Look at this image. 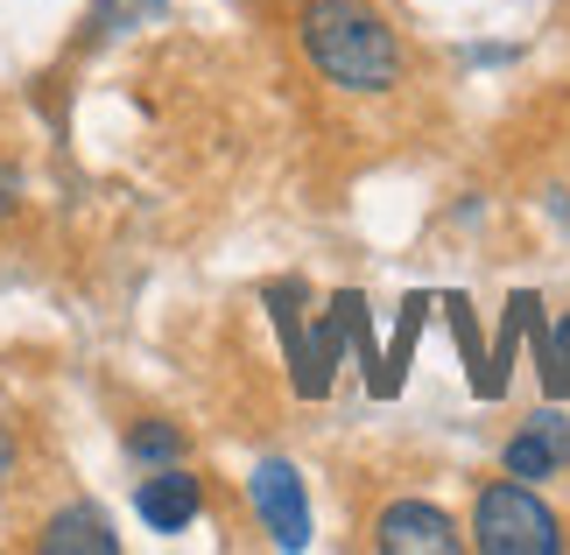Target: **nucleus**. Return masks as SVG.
Here are the masks:
<instances>
[{"label": "nucleus", "mask_w": 570, "mask_h": 555, "mask_svg": "<svg viewBox=\"0 0 570 555\" xmlns=\"http://www.w3.org/2000/svg\"><path fill=\"white\" fill-rule=\"evenodd\" d=\"M444 309H451L458 351H465V366H472V394H479V402H487V366H493V359H487V351H479V324H472V303H465V296H451Z\"/></svg>", "instance_id": "10"}, {"label": "nucleus", "mask_w": 570, "mask_h": 555, "mask_svg": "<svg viewBox=\"0 0 570 555\" xmlns=\"http://www.w3.org/2000/svg\"><path fill=\"white\" fill-rule=\"evenodd\" d=\"M500 464H508V478H529V485L557 478L563 464H570V415H557V408L529 415V429H514V436H508Z\"/></svg>", "instance_id": "6"}, {"label": "nucleus", "mask_w": 570, "mask_h": 555, "mask_svg": "<svg viewBox=\"0 0 570 555\" xmlns=\"http://www.w3.org/2000/svg\"><path fill=\"white\" fill-rule=\"evenodd\" d=\"M254 514L275 535V548H311V499H303L296 464H282V457L254 464Z\"/></svg>", "instance_id": "3"}, {"label": "nucleus", "mask_w": 570, "mask_h": 555, "mask_svg": "<svg viewBox=\"0 0 570 555\" xmlns=\"http://www.w3.org/2000/svg\"><path fill=\"white\" fill-rule=\"evenodd\" d=\"M535 345H542V387L563 402V394H570V317H563L557 338H550V330H535Z\"/></svg>", "instance_id": "12"}, {"label": "nucleus", "mask_w": 570, "mask_h": 555, "mask_svg": "<svg viewBox=\"0 0 570 555\" xmlns=\"http://www.w3.org/2000/svg\"><path fill=\"white\" fill-rule=\"evenodd\" d=\"M296 36H303V57L317 63V78L338 85V92L374 99L402 85V36L387 29L374 0H303Z\"/></svg>", "instance_id": "1"}, {"label": "nucleus", "mask_w": 570, "mask_h": 555, "mask_svg": "<svg viewBox=\"0 0 570 555\" xmlns=\"http://www.w3.org/2000/svg\"><path fill=\"white\" fill-rule=\"evenodd\" d=\"M127 457L135 464H184V429L177 422H135L127 429Z\"/></svg>", "instance_id": "9"}, {"label": "nucleus", "mask_w": 570, "mask_h": 555, "mask_svg": "<svg viewBox=\"0 0 570 555\" xmlns=\"http://www.w3.org/2000/svg\"><path fill=\"white\" fill-rule=\"evenodd\" d=\"M135 21H163V0H99V8H92V36H127Z\"/></svg>", "instance_id": "11"}, {"label": "nucleus", "mask_w": 570, "mask_h": 555, "mask_svg": "<svg viewBox=\"0 0 570 555\" xmlns=\"http://www.w3.org/2000/svg\"><path fill=\"white\" fill-rule=\"evenodd\" d=\"M135 514H141V527H156V535H177V527H190L205 514V485H197V472H184V464H156L135 493Z\"/></svg>", "instance_id": "5"}, {"label": "nucleus", "mask_w": 570, "mask_h": 555, "mask_svg": "<svg viewBox=\"0 0 570 555\" xmlns=\"http://www.w3.org/2000/svg\"><path fill=\"white\" fill-rule=\"evenodd\" d=\"M14 457H21V450H14V436H8V429H0V485H8V478H14Z\"/></svg>", "instance_id": "14"}, {"label": "nucleus", "mask_w": 570, "mask_h": 555, "mask_svg": "<svg viewBox=\"0 0 570 555\" xmlns=\"http://www.w3.org/2000/svg\"><path fill=\"white\" fill-rule=\"evenodd\" d=\"M423 317H430V303H423V296H409V303H402V324H394V345L381 351V366H374V394H381V402H387L394 387H402L409 351H415V338H423Z\"/></svg>", "instance_id": "8"}, {"label": "nucleus", "mask_w": 570, "mask_h": 555, "mask_svg": "<svg viewBox=\"0 0 570 555\" xmlns=\"http://www.w3.org/2000/svg\"><path fill=\"white\" fill-rule=\"evenodd\" d=\"M472 548H487V555H557L563 521L529 493V478H493V485H479V506H472Z\"/></svg>", "instance_id": "2"}, {"label": "nucleus", "mask_w": 570, "mask_h": 555, "mask_svg": "<svg viewBox=\"0 0 570 555\" xmlns=\"http://www.w3.org/2000/svg\"><path fill=\"white\" fill-rule=\"evenodd\" d=\"M374 548H387V555H451V548H465V535L451 527L444 506H430V499H394L387 514L374 521Z\"/></svg>", "instance_id": "4"}, {"label": "nucleus", "mask_w": 570, "mask_h": 555, "mask_svg": "<svg viewBox=\"0 0 570 555\" xmlns=\"http://www.w3.org/2000/svg\"><path fill=\"white\" fill-rule=\"evenodd\" d=\"M14 211H21V169H8V162H0V226H8Z\"/></svg>", "instance_id": "13"}, {"label": "nucleus", "mask_w": 570, "mask_h": 555, "mask_svg": "<svg viewBox=\"0 0 570 555\" xmlns=\"http://www.w3.org/2000/svg\"><path fill=\"white\" fill-rule=\"evenodd\" d=\"M36 548H42V555H71V548H85V555H120V535L92 514V506H63V514L42 521Z\"/></svg>", "instance_id": "7"}]
</instances>
